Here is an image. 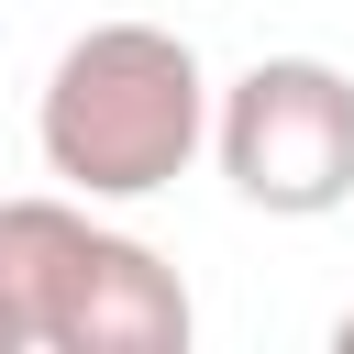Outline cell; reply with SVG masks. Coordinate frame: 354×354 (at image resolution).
Instances as JSON below:
<instances>
[{"label":"cell","instance_id":"6da1fadb","mask_svg":"<svg viewBox=\"0 0 354 354\" xmlns=\"http://www.w3.org/2000/svg\"><path fill=\"white\" fill-rule=\"evenodd\" d=\"M210 66L166 22H88L33 100V155L77 199H155L210 155Z\"/></svg>","mask_w":354,"mask_h":354},{"label":"cell","instance_id":"7a4b0ae2","mask_svg":"<svg viewBox=\"0 0 354 354\" xmlns=\"http://www.w3.org/2000/svg\"><path fill=\"white\" fill-rule=\"evenodd\" d=\"M188 321L199 310L177 266L144 232L100 221V199H0V354H177Z\"/></svg>","mask_w":354,"mask_h":354},{"label":"cell","instance_id":"3957f363","mask_svg":"<svg viewBox=\"0 0 354 354\" xmlns=\"http://www.w3.org/2000/svg\"><path fill=\"white\" fill-rule=\"evenodd\" d=\"M210 155L232 199L266 221L343 210L354 199V77L332 55H254L210 111Z\"/></svg>","mask_w":354,"mask_h":354},{"label":"cell","instance_id":"277c9868","mask_svg":"<svg viewBox=\"0 0 354 354\" xmlns=\"http://www.w3.org/2000/svg\"><path fill=\"white\" fill-rule=\"evenodd\" d=\"M332 343H343V354H354V310H343V321H332Z\"/></svg>","mask_w":354,"mask_h":354}]
</instances>
